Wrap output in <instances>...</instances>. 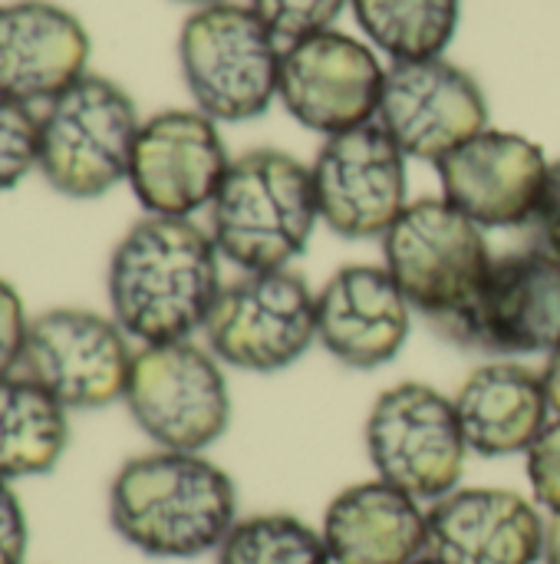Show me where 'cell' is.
<instances>
[{
	"mask_svg": "<svg viewBox=\"0 0 560 564\" xmlns=\"http://www.w3.org/2000/svg\"><path fill=\"white\" fill-rule=\"evenodd\" d=\"M251 7L274 30V36H287L294 43L310 33L330 30L347 0H251Z\"/></svg>",
	"mask_w": 560,
	"mask_h": 564,
	"instance_id": "obj_26",
	"label": "cell"
},
{
	"mask_svg": "<svg viewBox=\"0 0 560 564\" xmlns=\"http://www.w3.org/2000/svg\"><path fill=\"white\" fill-rule=\"evenodd\" d=\"M26 542H30L26 512L17 492L10 489V482L0 479V564H23Z\"/></svg>",
	"mask_w": 560,
	"mask_h": 564,
	"instance_id": "obj_29",
	"label": "cell"
},
{
	"mask_svg": "<svg viewBox=\"0 0 560 564\" xmlns=\"http://www.w3.org/2000/svg\"><path fill=\"white\" fill-rule=\"evenodd\" d=\"M218 564H333L327 542L297 516L241 519L218 549Z\"/></svg>",
	"mask_w": 560,
	"mask_h": 564,
	"instance_id": "obj_24",
	"label": "cell"
},
{
	"mask_svg": "<svg viewBox=\"0 0 560 564\" xmlns=\"http://www.w3.org/2000/svg\"><path fill=\"white\" fill-rule=\"evenodd\" d=\"M201 330L221 364L277 373L317 344V294L294 271H244L221 288Z\"/></svg>",
	"mask_w": 560,
	"mask_h": 564,
	"instance_id": "obj_9",
	"label": "cell"
},
{
	"mask_svg": "<svg viewBox=\"0 0 560 564\" xmlns=\"http://www.w3.org/2000/svg\"><path fill=\"white\" fill-rule=\"evenodd\" d=\"M40 152V116L30 106L0 96V195L17 188L33 169Z\"/></svg>",
	"mask_w": 560,
	"mask_h": 564,
	"instance_id": "obj_25",
	"label": "cell"
},
{
	"mask_svg": "<svg viewBox=\"0 0 560 564\" xmlns=\"http://www.w3.org/2000/svg\"><path fill=\"white\" fill-rule=\"evenodd\" d=\"M30 321L33 317L26 314V304L17 284H10L0 274V380L20 373L26 337H30Z\"/></svg>",
	"mask_w": 560,
	"mask_h": 564,
	"instance_id": "obj_28",
	"label": "cell"
},
{
	"mask_svg": "<svg viewBox=\"0 0 560 564\" xmlns=\"http://www.w3.org/2000/svg\"><path fill=\"white\" fill-rule=\"evenodd\" d=\"M69 446V410L23 373L0 380V479H33L59 466Z\"/></svg>",
	"mask_w": 560,
	"mask_h": 564,
	"instance_id": "obj_22",
	"label": "cell"
},
{
	"mask_svg": "<svg viewBox=\"0 0 560 564\" xmlns=\"http://www.w3.org/2000/svg\"><path fill=\"white\" fill-rule=\"evenodd\" d=\"M122 403L135 426L172 453H205L231 423L221 360L191 340L139 347Z\"/></svg>",
	"mask_w": 560,
	"mask_h": 564,
	"instance_id": "obj_7",
	"label": "cell"
},
{
	"mask_svg": "<svg viewBox=\"0 0 560 564\" xmlns=\"http://www.w3.org/2000/svg\"><path fill=\"white\" fill-rule=\"evenodd\" d=\"M386 271L436 327H446L479 291L492 268L482 228L446 198L406 205L383 235Z\"/></svg>",
	"mask_w": 560,
	"mask_h": 564,
	"instance_id": "obj_6",
	"label": "cell"
},
{
	"mask_svg": "<svg viewBox=\"0 0 560 564\" xmlns=\"http://www.w3.org/2000/svg\"><path fill=\"white\" fill-rule=\"evenodd\" d=\"M413 327V304L386 268H340L317 294V344L353 370H376L399 357Z\"/></svg>",
	"mask_w": 560,
	"mask_h": 564,
	"instance_id": "obj_17",
	"label": "cell"
},
{
	"mask_svg": "<svg viewBox=\"0 0 560 564\" xmlns=\"http://www.w3.org/2000/svg\"><path fill=\"white\" fill-rule=\"evenodd\" d=\"M139 129L132 96L109 76L86 73L46 102L36 172L56 195L99 198L129 178Z\"/></svg>",
	"mask_w": 560,
	"mask_h": 564,
	"instance_id": "obj_4",
	"label": "cell"
},
{
	"mask_svg": "<svg viewBox=\"0 0 560 564\" xmlns=\"http://www.w3.org/2000/svg\"><path fill=\"white\" fill-rule=\"evenodd\" d=\"M531 221L538 228L541 248L560 258V159L548 165L545 188H541V198H538V208H535Z\"/></svg>",
	"mask_w": 560,
	"mask_h": 564,
	"instance_id": "obj_30",
	"label": "cell"
},
{
	"mask_svg": "<svg viewBox=\"0 0 560 564\" xmlns=\"http://www.w3.org/2000/svg\"><path fill=\"white\" fill-rule=\"evenodd\" d=\"M545 562L560 564V516H551L545 529Z\"/></svg>",
	"mask_w": 560,
	"mask_h": 564,
	"instance_id": "obj_32",
	"label": "cell"
},
{
	"mask_svg": "<svg viewBox=\"0 0 560 564\" xmlns=\"http://www.w3.org/2000/svg\"><path fill=\"white\" fill-rule=\"evenodd\" d=\"M541 383H545L551 413L560 416V347L554 354H548V367H545V373H541Z\"/></svg>",
	"mask_w": 560,
	"mask_h": 564,
	"instance_id": "obj_31",
	"label": "cell"
},
{
	"mask_svg": "<svg viewBox=\"0 0 560 564\" xmlns=\"http://www.w3.org/2000/svg\"><path fill=\"white\" fill-rule=\"evenodd\" d=\"M383 79L386 69L366 43L337 30H320L294 40L281 53L277 96L300 126L340 135L373 122Z\"/></svg>",
	"mask_w": 560,
	"mask_h": 564,
	"instance_id": "obj_13",
	"label": "cell"
},
{
	"mask_svg": "<svg viewBox=\"0 0 560 564\" xmlns=\"http://www.w3.org/2000/svg\"><path fill=\"white\" fill-rule=\"evenodd\" d=\"M376 116L403 155L442 162L452 149L485 132L488 102L479 79L462 66L442 56L403 59L386 69Z\"/></svg>",
	"mask_w": 560,
	"mask_h": 564,
	"instance_id": "obj_14",
	"label": "cell"
},
{
	"mask_svg": "<svg viewBox=\"0 0 560 564\" xmlns=\"http://www.w3.org/2000/svg\"><path fill=\"white\" fill-rule=\"evenodd\" d=\"M413 564H439V562H436V558H429V555H426V558H419V562H413Z\"/></svg>",
	"mask_w": 560,
	"mask_h": 564,
	"instance_id": "obj_34",
	"label": "cell"
},
{
	"mask_svg": "<svg viewBox=\"0 0 560 564\" xmlns=\"http://www.w3.org/2000/svg\"><path fill=\"white\" fill-rule=\"evenodd\" d=\"M178 3H198V7H208V3H221V0H178Z\"/></svg>",
	"mask_w": 560,
	"mask_h": 564,
	"instance_id": "obj_33",
	"label": "cell"
},
{
	"mask_svg": "<svg viewBox=\"0 0 560 564\" xmlns=\"http://www.w3.org/2000/svg\"><path fill=\"white\" fill-rule=\"evenodd\" d=\"M310 175L320 218L340 238H383L406 212V155L380 122L330 135Z\"/></svg>",
	"mask_w": 560,
	"mask_h": 564,
	"instance_id": "obj_12",
	"label": "cell"
},
{
	"mask_svg": "<svg viewBox=\"0 0 560 564\" xmlns=\"http://www.w3.org/2000/svg\"><path fill=\"white\" fill-rule=\"evenodd\" d=\"M281 53L274 30L254 7H198L178 33V63L185 86L208 119L244 122L267 112L277 96Z\"/></svg>",
	"mask_w": 560,
	"mask_h": 564,
	"instance_id": "obj_5",
	"label": "cell"
},
{
	"mask_svg": "<svg viewBox=\"0 0 560 564\" xmlns=\"http://www.w3.org/2000/svg\"><path fill=\"white\" fill-rule=\"evenodd\" d=\"M439 330L488 354H554L560 347V258L545 248L495 258L475 297Z\"/></svg>",
	"mask_w": 560,
	"mask_h": 564,
	"instance_id": "obj_11",
	"label": "cell"
},
{
	"mask_svg": "<svg viewBox=\"0 0 560 564\" xmlns=\"http://www.w3.org/2000/svg\"><path fill=\"white\" fill-rule=\"evenodd\" d=\"M320 535L333 564H413L429 555V512L409 492L370 479L327 506Z\"/></svg>",
	"mask_w": 560,
	"mask_h": 564,
	"instance_id": "obj_20",
	"label": "cell"
},
{
	"mask_svg": "<svg viewBox=\"0 0 560 564\" xmlns=\"http://www.w3.org/2000/svg\"><path fill=\"white\" fill-rule=\"evenodd\" d=\"M109 522L149 558H198L218 552L238 525V492L201 453L155 449L132 456L112 476Z\"/></svg>",
	"mask_w": 560,
	"mask_h": 564,
	"instance_id": "obj_2",
	"label": "cell"
},
{
	"mask_svg": "<svg viewBox=\"0 0 560 564\" xmlns=\"http://www.w3.org/2000/svg\"><path fill=\"white\" fill-rule=\"evenodd\" d=\"M228 165L215 119L198 109H162L142 122L125 182L149 215L191 218L211 208Z\"/></svg>",
	"mask_w": 560,
	"mask_h": 564,
	"instance_id": "obj_15",
	"label": "cell"
},
{
	"mask_svg": "<svg viewBox=\"0 0 560 564\" xmlns=\"http://www.w3.org/2000/svg\"><path fill=\"white\" fill-rule=\"evenodd\" d=\"M320 221L314 175L277 149L234 159L211 202V238L241 271H287Z\"/></svg>",
	"mask_w": 560,
	"mask_h": 564,
	"instance_id": "obj_3",
	"label": "cell"
},
{
	"mask_svg": "<svg viewBox=\"0 0 560 564\" xmlns=\"http://www.w3.org/2000/svg\"><path fill=\"white\" fill-rule=\"evenodd\" d=\"M366 36L396 63L432 59L452 43L459 0H350Z\"/></svg>",
	"mask_w": 560,
	"mask_h": 564,
	"instance_id": "obj_23",
	"label": "cell"
},
{
	"mask_svg": "<svg viewBox=\"0 0 560 564\" xmlns=\"http://www.w3.org/2000/svg\"><path fill=\"white\" fill-rule=\"evenodd\" d=\"M528 456V479L535 499L551 509V516H560V416H554L545 433L535 440Z\"/></svg>",
	"mask_w": 560,
	"mask_h": 564,
	"instance_id": "obj_27",
	"label": "cell"
},
{
	"mask_svg": "<svg viewBox=\"0 0 560 564\" xmlns=\"http://www.w3.org/2000/svg\"><path fill=\"white\" fill-rule=\"evenodd\" d=\"M218 261L215 238L191 218H139L109 254L112 321L142 347L191 340L224 288Z\"/></svg>",
	"mask_w": 560,
	"mask_h": 564,
	"instance_id": "obj_1",
	"label": "cell"
},
{
	"mask_svg": "<svg viewBox=\"0 0 560 564\" xmlns=\"http://www.w3.org/2000/svg\"><path fill=\"white\" fill-rule=\"evenodd\" d=\"M548 165L538 142L498 129L472 135L436 162L442 198L479 228H515L531 221Z\"/></svg>",
	"mask_w": 560,
	"mask_h": 564,
	"instance_id": "obj_16",
	"label": "cell"
},
{
	"mask_svg": "<svg viewBox=\"0 0 560 564\" xmlns=\"http://www.w3.org/2000/svg\"><path fill=\"white\" fill-rule=\"evenodd\" d=\"M132 337L89 307L33 314L20 373L66 410H102L125 397L135 350Z\"/></svg>",
	"mask_w": 560,
	"mask_h": 564,
	"instance_id": "obj_10",
	"label": "cell"
},
{
	"mask_svg": "<svg viewBox=\"0 0 560 564\" xmlns=\"http://www.w3.org/2000/svg\"><path fill=\"white\" fill-rule=\"evenodd\" d=\"M538 509L508 489H455L429 506V558L439 564H538Z\"/></svg>",
	"mask_w": 560,
	"mask_h": 564,
	"instance_id": "obj_19",
	"label": "cell"
},
{
	"mask_svg": "<svg viewBox=\"0 0 560 564\" xmlns=\"http://www.w3.org/2000/svg\"><path fill=\"white\" fill-rule=\"evenodd\" d=\"M366 453L376 476L419 502H439L465 473V436L455 403L429 383H396L366 416Z\"/></svg>",
	"mask_w": 560,
	"mask_h": 564,
	"instance_id": "obj_8",
	"label": "cell"
},
{
	"mask_svg": "<svg viewBox=\"0 0 560 564\" xmlns=\"http://www.w3.org/2000/svg\"><path fill=\"white\" fill-rule=\"evenodd\" d=\"M452 403L469 453L485 459L528 453L551 423L541 373L512 360L472 370Z\"/></svg>",
	"mask_w": 560,
	"mask_h": 564,
	"instance_id": "obj_21",
	"label": "cell"
},
{
	"mask_svg": "<svg viewBox=\"0 0 560 564\" xmlns=\"http://www.w3.org/2000/svg\"><path fill=\"white\" fill-rule=\"evenodd\" d=\"M89 33L53 0L0 3V96L20 106L50 102L86 76Z\"/></svg>",
	"mask_w": 560,
	"mask_h": 564,
	"instance_id": "obj_18",
	"label": "cell"
}]
</instances>
